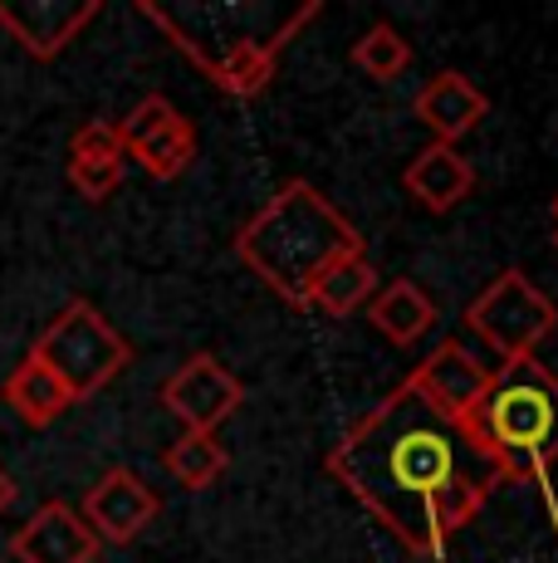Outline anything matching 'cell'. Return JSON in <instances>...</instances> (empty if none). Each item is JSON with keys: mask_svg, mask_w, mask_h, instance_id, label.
<instances>
[{"mask_svg": "<svg viewBox=\"0 0 558 563\" xmlns=\"http://www.w3.org/2000/svg\"><path fill=\"white\" fill-rule=\"evenodd\" d=\"M328 475L348 485L412 559H446L450 539L504 485L495 451L476 421L446 417L412 377L362 411L328 451Z\"/></svg>", "mask_w": 558, "mask_h": 563, "instance_id": "6da1fadb", "label": "cell"}, {"mask_svg": "<svg viewBox=\"0 0 558 563\" xmlns=\"http://www.w3.org/2000/svg\"><path fill=\"white\" fill-rule=\"evenodd\" d=\"M353 251H368L358 225L314 181H284L235 235V260L294 309H304L314 279Z\"/></svg>", "mask_w": 558, "mask_h": 563, "instance_id": "7a4b0ae2", "label": "cell"}, {"mask_svg": "<svg viewBox=\"0 0 558 563\" xmlns=\"http://www.w3.org/2000/svg\"><path fill=\"white\" fill-rule=\"evenodd\" d=\"M476 427L486 446L495 451L504 485H539L544 510L558 529L554 461H558V377L539 358L495 373L486 407L476 411Z\"/></svg>", "mask_w": 558, "mask_h": 563, "instance_id": "3957f363", "label": "cell"}, {"mask_svg": "<svg viewBox=\"0 0 558 563\" xmlns=\"http://www.w3.org/2000/svg\"><path fill=\"white\" fill-rule=\"evenodd\" d=\"M30 358L45 363L74 402H89V397H99L103 387L133 363V349H127L123 333L99 313V305L69 299V305L45 323V333L35 339Z\"/></svg>", "mask_w": 558, "mask_h": 563, "instance_id": "277c9868", "label": "cell"}, {"mask_svg": "<svg viewBox=\"0 0 558 563\" xmlns=\"http://www.w3.org/2000/svg\"><path fill=\"white\" fill-rule=\"evenodd\" d=\"M466 329L495 353V373H504L539 353V343L558 329V309L524 269L510 265L466 305Z\"/></svg>", "mask_w": 558, "mask_h": 563, "instance_id": "5b68a950", "label": "cell"}, {"mask_svg": "<svg viewBox=\"0 0 558 563\" xmlns=\"http://www.w3.org/2000/svg\"><path fill=\"white\" fill-rule=\"evenodd\" d=\"M137 15L153 20V25L163 30V35H167L181 54H187V59H197L201 74H207V79L216 84L221 93H231V99H255V93L270 89V79H275V69H279V54H284V45L304 35V25L319 15V0H309L299 15H289L270 40H235V45H225L221 54H207V49L197 45V40L187 35V30L177 25V20L167 15V10L147 5V0H137Z\"/></svg>", "mask_w": 558, "mask_h": 563, "instance_id": "8992f818", "label": "cell"}, {"mask_svg": "<svg viewBox=\"0 0 558 563\" xmlns=\"http://www.w3.org/2000/svg\"><path fill=\"white\" fill-rule=\"evenodd\" d=\"M118 137H123V157H137V167L157 181H177L197 157V128L163 93H147L118 123Z\"/></svg>", "mask_w": 558, "mask_h": 563, "instance_id": "52a82bcc", "label": "cell"}, {"mask_svg": "<svg viewBox=\"0 0 558 563\" xmlns=\"http://www.w3.org/2000/svg\"><path fill=\"white\" fill-rule=\"evenodd\" d=\"M241 402H245V383L216 353H191L163 383V407L197 437H216V427L231 411H241Z\"/></svg>", "mask_w": 558, "mask_h": 563, "instance_id": "ba28073f", "label": "cell"}, {"mask_svg": "<svg viewBox=\"0 0 558 563\" xmlns=\"http://www.w3.org/2000/svg\"><path fill=\"white\" fill-rule=\"evenodd\" d=\"M157 510H163L157 490L137 471H127V465H113L103 481H93L79 505L83 525L99 534V544H133L157 519Z\"/></svg>", "mask_w": 558, "mask_h": 563, "instance_id": "9c48e42d", "label": "cell"}, {"mask_svg": "<svg viewBox=\"0 0 558 563\" xmlns=\"http://www.w3.org/2000/svg\"><path fill=\"white\" fill-rule=\"evenodd\" d=\"M406 377H412V383L456 421H476V411L486 407L490 387H495V373H490V367L456 339H442Z\"/></svg>", "mask_w": 558, "mask_h": 563, "instance_id": "30bf717a", "label": "cell"}, {"mask_svg": "<svg viewBox=\"0 0 558 563\" xmlns=\"http://www.w3.org/2000/svg\"><path fill=\"white\" fill-rule=\"evenodd\" d=\"M99 15L103 0H0V30L35 59H59Z\"/></svg>", "mask_w": 558, "mask_h": 563, "instance_id": "8fae6325", "label": "cell"}, {"mask_svg": "<svg viewBox=\"0 0 558 563\" xmlns=\"http://www.w3.org/2000/svg\"><path fill=\"white\" fill-rule=\"evenodd\" d=\"M10 554L15 563H93L103 544L74 505L49 500L10 534Z\"/></svg>", "mask_w": 558, "mask_h": 563, "instance_id": "7c38bea8", "label": "cell"}, {"mask_svg": "<svg viewBox=\"0 0 558 563\" xmlns=\"http://www.w3.org/2000/svg\"><path fill=\"white\" fill-rule=\"evenodd\" d=\"M412 113L432 128V143L456 147L460 137L480 128V118L490 113V99L460 69H442V74H432V84L412 99Z\"/></svg>", "mask_w": 558, "mask_h": 563, "instance_id": "4fadbf2b", "label": "cell"}, {"mask_svg": "<svg viewBox=\"0 0 558 563\" xmlns=\"http://www.w3.org/2000/svg\"><path fill=\"white\" fill-rule=\"evenodd\" d=\"M402 187L412 191V197L422 201L426 211L446 216L450 206H460V201L470 197V191H476V167H470V162L460 157L456 147H446V143H426L422 153L406 162Z\"/></svg>", "mask_w": 558, "mask_h": 563, "instance_id": "5bb4252c", "label": "cell"}, {"mask_svg": "<svg viewBox=\"0 0 558 563\" xmlns=\"http://www.w3.org/2000/svg\"><path fill=\"white\" fill-rule=\"evenodd\" d=\"M368 319L388 343L412 349V343H422L426 333L442 323V309H436V299L426 295L416 279H392L388 289H378V295L368 299Z\"/></svg>", "mask_w": 558, "mask_h": 563, "instance_id": "9a60e30c", "label": "cell"}, {"mask_svg": "<svg viewBox=\"0 0 558 563\" xmlns=\"http://www.w3.org/2000/svg\"><path fill=\"white\" fill-rule=\"evenodd\" d=\"M0 397H5V407L15 411L25 427H49V421H59L64 411L74 407V397L64 393V383L55 373H49L40 358H20V367L5 377V387H0Z\"/></svg>", "mask_w": 558, "mask_h": 563, "instance_id": "2e32d148", "label": "cell"}, {"mask_svg": "<svg viewBox=\"0 0 558 563\" xmlns=\"http://www.w3.org/2000/svg\"><path fill=\"white\" fill-rule=\"evenodd\" d=\"M372 285H378V269H372L368 251H353L334 260V265L324 269V275L314 279V289H309L304 309L314 313H328V319H343V313L362 309L372 299Z\"/></svg>", "mask_w": 558, "mask_h": 563, "instance_id": "e0dca14e", "label": "cell"}, {"mask_svg": "<svg viewBox=\"0 0 558 563\" xmlns=\"http://www.w3.org/2000/svg\"><path fill=\"white\" fill-rule=\"evenodd\" d=\"M163 465L181 490H207V485H216L225 475L231 456H225V446L216 437H197V431H187V437H177L163 451Z\"/></svg>", "mask_w": 558, "mask_h": 563, "instance_id": "ac0fdd59", "label": "cell"}, {"mask_svg": "<svg viewBox=\"0 0 558 563\" xmlns=\"http://www.w3.org/2000/svg\"><path fill=\"white\" fill-rule=\"evenodd\" d=\"M353 64H358L368 79L392 84V79H402L406 64H412V40H402V30L388 25V20H378V25L353 45Z\"/></svg>", "mask_w": 558, "mask_h": 563, "instance_id": "d6986e66", "label": "cell"}, {"mask_svg": "<svg viewBox=\"0 0 558 563\" xmlns=\"http://www.w3.org/2000/svg\"><path fill=\"white\" fill-rule=\"evenodd\" d=\"M64 172H69V187L79 191L83 201L99 206V201H109L113 191L123 187V172L127 167H123V162H74L69 157V167H64Z\"/></svg>", "mask_w": 558, "mask_h": 563, "instance_id": "ffe728a7", "label": "cell"}, {"mask_svg": "<svg viewBox=\"0 0 558 563\" xmlns=\"http://www.w3.org/2000/svg\"><path fill=\"white\" fill-rule=\"evenodd\" d=\"M69 157L74 162H123V137H118V123L89 118V123L69 137Z\"/></svg>", "mask_w": 558, "mask_h": 563, "instance_id": "44dd1931", "label": "cell"}, {"mask_svg": "<svg viewBox=\"0 0 558 563\" xmlns=\"http://www.w3.org/2000/svg\"><path fill=\"white\" fill-rule=\"evenodd\" d=\"M15 481H10V471H5V465H0V515H5L10 510V505H15Z\"/></svg>", "mask_w": 558, "mask_h": 563, "instance_id": "7402d4cb", "label": "cell"}, {"mask_svg": "<svg viewBox=\"0 0 558 563\" xmlns=\"http://www.w3.org/2000/svg\"><path fill=\"white\" fill-rule=\"evenodd\" d=\"M549 216H554V241H558V197H554V206H549Z\"/></svg>", "mask_w": 558, "mask_h": 563, "instance_id": "603a6c76", "label": "cell"}, {"mask_svg": "<svg viewBox=\"0 0 558 563\" xmlns=\"http://www.w3.org/2000/svg\"><path fill=\"white\" fill-rule=\"evenodd\" d=\"M554 245H558V241H554Z\"/></svg>", "mask_w": 558, "mask_h": 563, "instance_id": "cb8c5ba5", "label": "cell"}]
</instances>
